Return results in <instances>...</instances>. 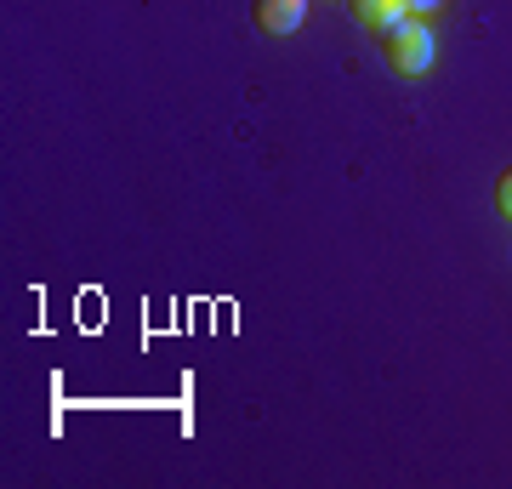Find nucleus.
I'll return each mask as SVG.
<instances>
[{
  "mask_svg": "<svg viewBox=\"0 0 512 489\" xmlns=\"http://www.w3.org/2000/svg\"><path fill=\"white\" fill-rule=\"evenodd\" d=\"M450 0H410V18H433V12H444Z\"/></svg>",
  "mask_w": 512,
  "mask_h": 489,
  "instance_id": "nucleus-5",
  "label": "nucleus"
},
{
  "mask_svg": "<svg viewBox=\"0 0 512 489\" xmlns=\"http://www.w3.org/2000/svg\"><path fill=\"white\" fill-rule=\"evenodd\" d=\"M308 18V0H256V23L268 35H296Z\"/></svg>",
  "mask_w": 512,
  "mask_h": 489,
  "instance_id": "nucleus-2",
  "label": "nucleus"
},
{
  "mask_svg": "<svg viewBox=\"0 0 512 489\" xmlns=\"http://www.w3.org/2000/svg\"><path fill=\"white\" fill-rule=\"evenodd\" d=\"M353 12H359V23H365V29L393 35V29L410 18V0H353Z\"/></svg>",
  "mask_w": 512,
  "mask_h": 489,
  "instance_id": "nucleus-3",
  "label": "nucleus"
},
{
  "mask_svg": "<svg viewBox=\"0 0 512 489\" xmlns=\"http://www.w3.org/2000/svg\"><path fill=\"white\" fill-rule=\"evenodd\" d=\"M495 205H501V217L512 222V171L501 177V188H495Z\"/></svg>",
  "mask_w": 512,
  "mask_h": 489,
  "instance_id": "nucleus-4",
  "label": "nucleus"
},
{
  "mask_svg": "<svg viewBox=\"0 0 512 489\" xmlns=\"http://www.w3.org/2000/svg\"><path fill=\"white\" fill-rule=\"evenodd\" d=\"M387 63H393V74H404V80H421V74L439 63V35L427 29V18H404L393 35H387Z\"/></svg>",
  "mask_w": 512,
  "mask_h": 489,
  "instance_id": "nucleus-1",
  "label": "nucleus"
}]
</instances>
